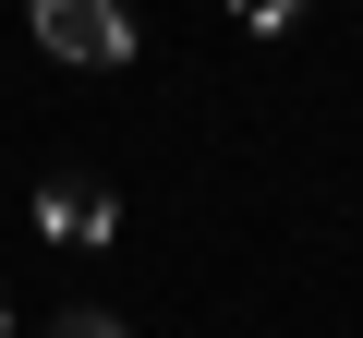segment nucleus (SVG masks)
<instances>
[{
	"label": "nucleus",
	"mask_w": 363,
	"mask_h": 338,
	"mask_svg": "<svg viewBox=\"0 0 363 338\" xmlns=\"http://www.w3.org/2000/svg\"><path fill=\"white\" fill-rule=\"evenodd\" d=\"M37 49L49 61H133V13H121V0H37Z\"/></svg>",
	"instance_id": "1"
},
{
	"label": "nucleus",
	"mask_w": 363,
	"mask_h": 338,
	"mask_svg": "<svg viewBox=\"0 0 363 338\" xmlns=\"http://www.w3.org/2000/svg\"><path fill=\"white\" fill-rule=\"evenodd\" d=\"M0 338H13V314H0Z\"/></svg>",
	"instance_id": "4"
},
{
	"label": "nucleus",
	"mask_w": 363,
	"mask_h": 338,
	"mask_svg": "<svg viewBox=\"0 0 363 338\" xmlns=\"http://www.w3.org/2000/svg\"><path fill=\"white\" fill-rule=\"evenodd\" d=\"M49 338H121V326H109V314H61Z\"/></svg>",
	"instance_id": "3"
},
{
	"label": "nucleus",
	"mask_w": 363,
	"mask_h": 338,
	"mask_svg": "<svg viewBox=\"0 0 363 338\" xmlns=\"http://www.w3.org/2000/svg\"><path fill=\"white\" fill-rule=\"evenodd\" d=\"M37 218H49L61 242H109V230H121V206H109V194H85V182H49V206H37Z\"/></svg>",
	"instance_id": "2"
}]
</instances>
